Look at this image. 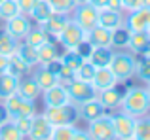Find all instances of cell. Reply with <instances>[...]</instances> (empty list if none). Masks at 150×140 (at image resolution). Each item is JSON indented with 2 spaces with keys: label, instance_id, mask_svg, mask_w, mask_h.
<instances>
[{
  "label": "cell",
  "instance_id": "6da1fadb",
  "mask_svg": "<svg viewBox=\"0 0 150 140\" xmlns=\"http://www.w3.org/2000/svg\"><path fill=\"white\" fill-rule=\"evenodd\" d=\"M120 106H122V110H124L125 114L133 116V118L146 116L150 112L148 89H143V87H129V89H125Z\"/></svg>",
  "mask_w": 150,
  "mask_h": 140
},
{
  "label": "cell",
  "instance_id": "7a4b0ae2",
  "mask_svg": "<svg viewBox=\"0 0 150 140\" xmlns=\"http://www.w3.org/2000/svg\"><path fill=\"white\" fill-rule=\"evenodd\" d=\"M46 119L51 123V127L57 125H72L78 118V110L72 104H63V106H46L44 110Z\"/></svg>",
  "mask_w": 150,
  "mask_h": 140
},
{
  "label": "cell",
  "instance_id": "3957f363",
  "mask_svg": "<svg viewBox=\"0 0 150 140\" xmlns=\"http://www.w3.org/2000/svg\"><path fill=\"white\" fill-rule=\"evenodd\" d=\"M4 108H6V114L10 119L21 118V116H34L36 114V108H34V100L23 99L21 95H10L4 99Z\"/></svg>",
  "mask_w": 150,
  "mask_h": 140
},
{
  "label": "cell",
  "instance_id": "277c9868",
  "mask_svg": "<svg viewBox=\"0 0 150 140\" xmlns=\"http://www.w3.org/2000/svg\"><path fill=\"white\" fill-rule=\"evenodd\" d=\"M110 70L114 72L118 81H125L135 74V68H137V61L133 55L129 53H114L112 61H110Z\"/></svg>",
  "mask_w": 150,
  "mask_h": 140
},
{
  "label": "cell",
  "instance_id": "5b68a950",
  "mask_svg": "<svg viewBox=\"0 0 150 140\" xmlns=\"http://www.w3.org/2000/svg\"><path fill=\"white\" fill-rule=\"evenodd\" d=\"M67 91H69L70 102H86L89 99H97V89L91 81H80V80H72L65 85Z\"/></svg>",
  "mask_w": 150,
  "mask_h": 140
},
{
  "label": "cell",
  "instance_id": "8992f818",
  "mask_svg": "<svg viewBox=\"0 0 150 140\" xmlns=\"http://www.w3.org/2000/svg\"><path fill=\"white\" fill-rule=\"evenodd\" d=\"M57 38H59V42H61L67 49H76L78 46L86 40V30L82 29L74 19L72 21L69 19V23H67L65 29L57 34Z\"/></svg>",
  "mask_w": 150,
  "mask_h": 140
},
{
  "label": "cell",
  "instance_id": "52a82bcc",
  "mask_svg": "<svg viewBox=\"0 0 150 140\" xmlns=\"http://www.w3.org/2000/svg\"><path fill=\"white\" fill-rule=\"evenodd\" d=\"M88 133H89V136H91V138H97V140L116 138V131H114L112 118H108V116H101V118L89 121Z\"/></svg>",
  "mask_w": 150,
  "mask_h": 140
},
{
  "label": "cell",
  "instance_id": "ba28073f",
  "mask_svg": "<svg viewBox=\"0 0 150 140\" xmlns=\"http://www.w3.org/2000/svg\"><path fill=\"white\" fill-rule=\"evenodd\" d=\"M74 21L82 27V29L88 32L89 29L99 23V10L91 4H84V6H76V11H74Z\"/></svg>",
  "mask_w": 150,
  "mask_h": 140
},
{
  "label": "cell",
  "instance_id": "9c48e42d",
  "mask_svg": "<svg viewBox=\"0 0 150 140\" xmlns=\"http://www.w3.org/2000/svg\"><path fill=\"white\" fill-rule=\"evenodd\" d=\"M114 123V131H116V138L122 140H131L135 134V118L129 114H118L112 118Z\"/></svg>",
  "mask_w": 150,
  "mask_h": 140
},
{
  "label": "cell",
  "instance_id": "30bf717a",
  "mask_svg": "<svg viewBox=\"0 0 150 140\" xmlns=\"http://www.w3.org/2000/svg\"><path fill=\"white\" fill-rule=\"evenodd\" d=\"M125 27L129 30H148L150 27V8L141 6L137 10H131L125 19Z\"/></svg>",
  "mask_w": 150,
  "mask_h": 140
},
{
  "label": "cell",
  "instance_id": "8fae6325",
  "mask_svg": "<svg viewBox=\"0 0 150 140\" xmlns=\"http://www.w3.org/2000/svg\"><path fill=\"white\" fill-rule=\"evenodd\" d=\"M86 40L93 46V48H112V30L106 27L95 25L86 32Z\"/></svg>",
  "mask_w": 150,
  "mask_h": 140
},
{
  "label": "cell",
  "instance_id": "7c38bea8",
  "mask_svg": "<svg viewBox=\"0 0 150 140\" xmlns=\"http://www.w3.org/2000/svg\"><path fill=\"white\" fill-rule=\"evenodd\" d=\"M51 123L46 119V116H33V123H30V131H29V138L33 140H48L51 136Z\"/></svg>",
  "mask_w": 150,
  "mask_h": 140
},
{
  "label": "cell",
  "instance_id": "4fadbf2b",
  "mask_svg": "<svg viewBox=\"0 0 150 140\" xmlns=\"http://www.w3.org/2000/svg\"><path fill=\"white\" fill-rule=\"evenodd\" d=\"M29 30H30V21L25 17V15H21V13L6 21V32L11 34L15 40H23Z\"/></svg>",
  "mask_w": 150,
  "mask_h": 140
},
{
  "label": "cell",
  "instance_id": "5bb4252c",
  "mask_svg": "<svg viewBox=\"0 0 150 140\" xmlns=\"http://www.w3.org/2000/svg\"><path fill=\"white\" fill-rule=\"evenodd\" d=\"M124 93H125L124 87L112 85V87H106V89H103V91L97 93V99L103 102V106H105V108H110V110H112V108H118L122 104Z\"/></svg>",
  "mask_w": 150,
  "mask_h": 140
},
{
  "label": "cell",
  "instance_id": "9a60e30c",
  "mask_svg": "<svg viewBox=\"0 0 150 140\" xmlns=\"http://www.w3.org/2000/svg\"><path fill=\"white\" fill-rule=\"evenodd\" d=\"M44 102H46V106H63V104H69L70 97H69L67 87L61 85V83H57V85H53V87L46 89L44 91Z\"/></svg>",
  "mask_w": 150,
  "mask_h": 140
},
{
  "label": "cell",
  "instance_id": "2e32d148",
  "mask_svg": "<svg viewBox=\"0 0 150 140\" xmlns=\"http://www.w3.org/2000/svg\"><path fill=\"white\" fill-rule=\"evenodd\" d=\"M105 110H106V108L103 106V102L99 99H89V100H86V102H80V110H78V114H80L86 121H93V119L105 116Z\"/></svg>",
  "mask_w": 150,
  "mask_h": 140
},
{
  "label": "cell",
  "instance_id": "e0dca14e",
  "mask_svg": "<svg viewBox=\"0 0 150 140\" xmlns=\"http://www.w3.org/2000/svg\"><path fill=\"white\" fill-rule=\"evenodd\" d=\"M127 46L135 53H139V55H150V34H148V30H133Z\"/></svg>",
  "mask_w": 150,
  "mask_h": 140
},
{
  "label": "cell",
  "instance_id": "ac0fdd59",
  "mask_svg": "<svg viewBox=\"0 0 150 140\" xmlns=\"http://www.w3.org/2000/svg\"><path fill=\"white\" fill-rule=\"evenodd\" d=\"M67 23H69V17H67L65 11H53V13L42 23V29H44L50 36H57V34L65 29Z\"/></svg>",
  "mask_w": 150,
  "mask_h": 140
},
{
  "label": "cell",
  "instance_id": "d6986e66",
  "mask_svg": "<svg viewBox=\"0 0 150 140\" xmlns=\"http://www.w3.org/2000/svg\"><path fill=\"white\" fill-rule=\"evenodd\" d=\"M93 85H95L97 91H103L106 87H112V85L118 83L114 72L110 70V66H103V68H95V76H93Z\"/></svg>",
  "mask_w": 150,
  "mask_h": 140
},
{
  "label": "cell",
  "instance_id": "ffe728a7",
  "mask_svg": "<svg viewBox=\"0 0 150 140\" xmlns=\"http://www.w3.org/2000/svg\"><path fill=\"white\" fill-rule=\"evenodd\" d=\"M34 80H36V83L40 85V89L42 91H46V89H50V87H53V85H57L59 83V78H57V74L53 72L51 68H48L46 64H42L40 68L34 72Z\"/></svg>",
  "mask_w": 150,
  "mask_h": 140
},
{
  "label": "cell",
  "instance_id": "44dd1931",
  "mask_svg": "<svg viewBox=\"0 0 150 140\" xmlns=\"http://www.w3.org/2000/svg\"><path fill=\"white\" fill-rule=\"evenodd\" d=\"M42 93L40 85L36 83V80L34 78H25V80H21L19 78V85H17V95H21L23 99H29V100H34L38 99Z\"/></svg>",
  "mask_w": 150,
  "mask_h": 140
},
{
  "label": "cell",
  "instance_id": "7402d4cb",
  "mask_svg": "<svg viewBox=\"0 0 150 140\" xmlns=\"http://www.w3.org/2000/svg\"><path fill=\"white\" fill-rule=\"evenodd\" d=\"M17 85H19L17 76H13L10 72H0V99L15 95L17 93Z\"/></svg>",
  "mask_w": 150,
  "mask_h": 140
},
{
  "label": "cell",
  "instance_id": "603a6c76",
  "mask_svg": "<svg viewBox=\"0 0 150 140\" xmlns=\"http://www.w3.org/2000/svg\"><path fill=\"white\" fill-rule=\"evenodd\" d=\"M112 57H114V51L110 48H93V51L88 57V61L95 68H103V66H108L110 64Z\"/></svg>",
  "mask_w": 150,
  "mask_h": 140
},
{
  "label": "cell",
  "instance_id": "cb8c5ba5",
  "mask_svg": "<svg viewBox=\"0 0 150 140\" xmlns=\"http://www.w3.org/2000/svg\"><path fill=\"white\" fill-rule=\"evenodd\" d=\"M97 25L114 30L116 27L124 25V19H122L120 11H112V10H106L105 8V10H99V23H97Z\"/></svg>",
  "mask_w": 150,
  "mask_h": 140
},
{
  "label": "cell",
  "instance_id": "d4e9b609",
  "mask_svg": "<svg viewBox=\"0 0 150 140\" xmlns=\"http://www.w3.org/2000/svg\"><path fill=\"white\" fill-rule=\"evenodd\" d=\"M15 53H17L19 57H21L23 61H25L29 66H34V64L40 63V59H38V48L36 46H30L27 44V42H23V44H17V49H15Z\"/></svg>",
  "mask_w": 150,
  "mask_h": 140
},
{
  "label": "cell",
  "instance_id": "484cf974",
  "mask_svg": "<svg viewBox=\"0 0 150 140\" xmlns=\"http://www.w3.org/2000/svg\"><path fill=\"white\" fill-rule=\"evenodd\" d=\"M29 68L30 66L17 55V53L8 55V70H6V72H10V74H13V76L21 78V76H25V74L29 72Z\"/></svg>",
  "mask_w": 150,
  "mask_h": 140
},
{
  "label": "cell",
  "instance_id": "4316f807",
  "mask_svg": "<svg viewBox=\"0 0 150 140\" xmlns=\"http://www.w3.org/2000/svg\"><path fill=\"white\" fill-rule=\"evenodd\" d=\"M29 13H30V17H33L34 21L42 25V23H44L46 19H48L50 15L53 13V8L50 6V2H48V0H38V2L34 4V8L29 11Z\"/></svg>",
  "mask_w": 150,
  "mask_h": 140
},
{
  "label": "cell",
  "instance_id": "83f0119b",
  "mask_svg": "<svg viewBox=\"0 0 150 140\" xmlns=\"http://www.w3.org/2000/svg\"><path fill=\"white\" fill-rule=\"evenodd\" d=\"M38 59H40V64H48L51 61L59 59V53H57V48L51 40L44 42L42 46H38Z\"/></svg>",
  "mask_w": 150,
  "mask_h": 140
},
{
  "label": "cell",
  "instance_id": "f1b7e54d",
  "mask_svg": "<svg viewBox=\"0 0 150 140\" xmlns=\"http://www.w3.org/2000/svg\"><path fill=\"white\" fill-rule=\"evenodd\" d=\"M0 138L2 140H19V138H25L23 133L15 127L13 119H6V121L0 125Z\"/></svg>",
  "mask_w": 150,
  "mask_h": 140
},
{
  "label": "cell",
  "instance_id": "f546056e",
  "mask_svg": "<svg viewBox=\"0 0 150 140\" xmlns=\"http://www.w3.org/2000/svg\"><path fill=\"white\" fill-rule=\"evenodd\" d=\"M129 38H131V30L125 25H120L112 30V46L114 48H125L129 44Z\"/></svg>",
  "mask_w": 150,
  "mask_h": 140
},
{
  "label": "cell",
  "instance_id": "4dcf8cb0",
  "mask_svg": "<svg viewBox=\"0 0 150 140\" xmlns=\"http://www.w3.org/2000/svg\"><path fill=\"white\" fill-rule=\"evenodd\" d=\"M19 13H21V8H19L17 0H2L0 2V19L8 21V19L15 17Z\"/></svg>",
  "mask_w": 150,
  "mask_h": 140
},
{
  "label": "cell",
  "instance_id": "1f68e13d",
  "mask_svg": "<svg viewBox=\"0 0 150 140\" xmlns=\"http://www.w3.org/2000/svg\"><path fill=\"white\" fill-rule=\"evenodd\" d=\"M23 40H25L27 44L36 46V48H38V46H42L44 42H48V40H50V34L46 32L42 27H38V29H33V27H30V30L27 32V36L23 38Z\"/></svg>",
  "mask_w": 150,
  "mask_h": 140
},
{
  "label": "cell",
  "instance_id": "d6a6232c",
  "mask_svg": "<svg viewBox=\"0 0 150 140\" xmlns=\"http://www.w3.org/2000/svg\"><path fill=\"white\" fill-rule=\"evenodd\" d=\"M17 44L19 42L11 34H8L6 30H0V55H11V53H15Z\"/></svg>",
  "mask_w": 150,
  "mask_h": 140
},
{
  "label": "cell",
  "instance_id": "836d02e7",
  "mask_svg": "<svg viewBox=\"0 0 150 140\" xmlns=\"http://www.w3.org/2000/svg\"><path fill=\"white\" fill-rule=\"evenodd\" d=\"M84 61L86 59L76 51V49H67V51L61 55V63L65 64L67 68H70V70H76L82 63H84Z\"/></svg>",
  "mask_w": 150,
  "mask_h": 140
},
{
  "label": "cell",
  "instance_id": "e575fe53",
  "mask_svg": "<svg viewBox=\"0 0 150 140\" xmlns=\"http://www.w3.org/2000/svg\"><path fill=\"white\" fill-rule=\"evenodd\" d=\"M76 131L74 129V125H57L51 129V136L53 140H74L76 136Z\"/></svg>",
  "mask_w": 150,
  "mask_h": 140
},
{
  "label": "cell",
  "instance_id": "d590c367",
  "mask_svg": "<svg viewBox=\"0 0 150 140\" xmlns=\"http://www.w3.org/2000/svg\"><path fill=\"white\" fill-rule=\"evenodd\" d=\"M93 76H95V66L89 63L88 59L80 64L76 70H74V80L80 81H93Z\"/></svg>",
  "mask_w": 150,
  "mask_h": 140
},
{
  "label": "cell",
  "instance_id": "8d00e7d4",
  "mask_svg": "<svg viewBox=\"0 0 150 140\" xmlns=\"http://www.w3.org/2000/svg\"><path fill=\"white\" fill-rule=\"evenodd\" d=\"M133 138L150 140V118L135 119V134H133Z\"/></svg>",
  "mask_w": 150,
  "mask_h": 140
},
{
  "label": "cell",
  "instance_id": "74e56055",
  "mask_svg": "<svg viewBox=\"0 0 150 140\" xmlns=\"http://www.w3.org/2000/svg\"><path fill=\"white\" fill-rule=\"evenodd\" d=\"M135 74L139 76V80L150 83V57L143 55V59L137 61V68H135Z\"/></svg>",
  "mask_w": 150,
  "mask_h": 140
},
{
  "label": "cell",
  "instance_id": "f35d334b",
  "mask_svg": "<svg viewBox=\"0 0 150 140\" xmlns=\"http://www.w3.org/2000/svg\"><path fill=\"white\" fill-rule=\"evenodd\" d=\"M13 123H15V127L23 133V136H29L30 123H33V116H21V118H15Z\"/></svg>",
  "mask_w": 150,
  "mask_h": 140
},
{
  "label": "cell",
  "instance_id": "ab89813d",
  "mask_svg": "<svg viewBox=\"0 0 150 140\" xmlns=\"http://www.w3.org/2000/svg\"><path fill=\"white\" fill-rule=\"evenodd\" d=\"M48 2H50V6L53 8V11H65V13H69L74 8L72 0H48Z\"/></svg>",
  "mask_w": 150,
  "mask_h": 140
},
{
  "label": "cell",
  "instance_id": "60d3db41",
  "mask_svg": "<svg viewBox=\"0 0 150 140\" xmlns=\"http://www.w3.org/2000/svg\"><path fill=\"white\" fill-rule=\"evenodd\" d=\"M76 51L80 53V55L84 57V59H88V57L91 55V51H93V46L89 44L88 40H84V42H82V44H80V46H78V48H76Z\"/></svg>",
  "mask_w": 150,
  "mask_h": 140
},
{
  "label": "cell",
  "instance_id": "b9f144b4",
  "mask_svg": "<svg viewBox=\"0 0 150 140\" xmlns=\"http://www.w3.org/2000/svg\"><path fill=\"white\" fill-rule=\"evenodd\" d=\"M17 2H19V8H21V13H29L38 0H17Z\"/></svg>",
  "mask_w": 150,
  "mask_h": 140
},
{
  "label": "cell",
  "instance_id": "7bdbcfd3",
  "mask_svg": "<svg viewBox=\"0 0 150 140\" xmlns=\"http://www.w3.org/2000/svg\"><path fill=\"white\" fill-rule=\"evenodd\" d=\"M122 6H124V10H137V8L143 6V0H122Z\"/></svg>",
  "mask_w": 150,
  "mask_h": 140
},
{
  "label": "cell",
  "instance_id": "ee69618b",
  "mask_svg": "<svg viewBox=\"0 0 150 140\" xmlns=\"http://www.w3.org/2000/svg\"><path fill=\"white\" fill-rule=\"evenodd\" d=\"M106 10L122 11V10H124V6H122V0H108V2H106Z\"/></svg>",
  "mask_w": 150,
  "mask_h": 140
},
{
  "label": "cell",
  "instance_id": "f6af8a7d",
  "mask_svg": "<svg viewBox=\"0 0 150 140\" xmlns=\"http://www.w3.org/2000/svg\"><path fill=\"white\" fill-rule=\"evenodd\" d=\"M106 2H108V0H89V4H91V6H95L97 10H105V8H106Z\"/></svg>",
  "mask_w": 150,
  "mask_h": 140
},
{
  "label": "cell",
  "instance_id": "bcb514c9",
  "mask_svg": "<svg viewBox=\"0 0 150 140\" xmlns=\"http://www.w3.org/2000/svg\"><path fill=\"white\" fill-rule=\"evenodd\" d=\"M8 70V55H0V72Z\"/></svg>",
  "mask_w": 150,
  "mask_h": 140
},
{
  "label": "cell",
  "instance_id": "7dc6e473",
  "mask_svg": "<svg viewBox=\"0 0 150 140\" xmlns=\"http://www.w3.org/2000/svg\"><path fill=\"white\" fill-rule=\"evenodd\" d=\"M6 119H10V118H8V114H6V108H4V104H0V125H2Z\"/></svg>",
  "mask_w": 150,
  "mask_h": 140
},
{
  "label": "cell",
  "instance_id": "c3c4849f",
  "mask_svg": "<svg viewBox=\"0 0 150 140\" xmlns=\"http://www.w3.org/2000/svg\"><path fill=\"white\" fill-rule=\"evenodd\" d=\"M74 6H84V4H89V0H72Z\"/></svg>",
  "mask_w": 150,
  "mask_h": 140
},
{
  "label": "cell",
  "instance_id": "681fc988",
  "mask_svg": "<svg viewBox=\"0 0 150 140\" xmlns=\"http://www.w3.org/2000/svg\"><path fill=\"white\" fill-rule=\"evenodd\" d=\"M143 6H146V8H150V0H143Z\"/></svg>",
  "mask_w": 150,
  "mask_h": 140
},
{
  "label": "cell",
  "instance_id": "f907efd6",
  "mask_svg": "<svg viewBox=\"0 0 150 140\" xmlns=\"http://www.w3.org/2000/svg\"><path fill=\"white\" fill-rule=\"evenodd\" d=\"M148 95H150V83H148Z\"/></svg>",
  "mask_w": 150,
  "mask_h": 140
},
{
  "label": "cell",
  "instance_id": "816d5d0a",
  "mask_svg": "<svg viewBox=\"0 0 150 140\" xmlns=\"http://www.w3.org/2000/svg\"><path fill=\"white\" fill-rule=\"evenodd\" d=\"M148 34H150V27H148Z\"/></svg>",
  "mask_w": 150,
  "mask_h": 140
},
{
  "label": "cell",
  "instance_id": "f5cc1de1",
  "mask_svg": "<svg viewBox=\"0 0 150 140\" xmlns=\"http://www.w3.org/2000/svg\"><path fill=\"white\" fill-rule=\"evenodd\" d=\"M0 2H2V0H0Z\"/></svg>",
  "mask_w": 150,
  "mask_h": 140
}]
</instances>
